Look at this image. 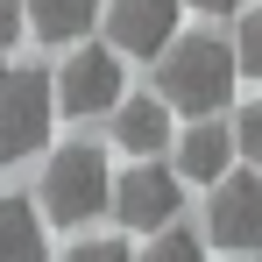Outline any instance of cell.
Returning a JSON list of instances; mask_svg holds the SVG:
<instances>
[{
  "label": "cell",
  "instance_id": "cell-1",
  "mask_svg": "<svg viewBox=\"0 0 262 262\" xmlns=\"http://www.w3.org/2000/svg\"><path fill=\"white\" fill-rule=\"evenodd\" d=\"M234 50L220 43V36H177L163 50V71H156V85L170 99L177 114H220L227 106V92H234Z\"/></svg>",
  "mask_w": 262,
  "mask_h": 262
},
{
  "label": "cell",
  "instance_id": "cell-2",
  "mask_svg": "<svg viewBox=\"0 0 262 262\" xmlns=\"http://www.w3.org/2000/svg\"><path fill=\"white\" fill-rule=\"evenodd\" d=\"M114 206V177H106V149L92 142H64L43 163V213L57 227H78V220L106 213Z\"/></svg>",
  "mask_w": 262,
  "mask_h": 262
},
{
  "label": "cell",
  "instance_id": "cell-3",
  "mask_svg": "<svg viewBox=\"0 0 262 262\" xmlns=\"http://www.w3.org/2000/svg\"><path fill=\"white\" fill-rule=\"evenodd\" d=\"M50 114H57V78L36 64H7L0 71V163H21L43 149Z\"/></svg>",
  "mask_w": 262,
  "mask_h": 262
},
{
  "label": "cell",
  "instance_id": "cell-4",
  "mask_svg": "<svg viewBox=\"0 0 262 262\" xmlns=\"http://www.w3.org/2000/svg\"><path fill=\"white\" fill-rule=\"evenodd\" d=\"M177 199H184V184H177V170H163V163H135V170H121V184H114V213H121V227H135V234L170 227Z\"/></svg>",
  "mask_w": 262,
  "mask_h": 262
},
{
  "label": "cell",
  "instance_id": "cell-5",
  "mask_svg": "<svg viewBox=\"0 0 262 262\" xmlns=\"http://www.w3.org/2000/svg\"><path fill=\"white\" fill-rule=\"evenodd\" d=\"M57 106L64 114H114L121 106V50H78L57 71Z\"/></svg>",
  "mask_w": 262,
  "mask_h": 262
},
{
  "label": "cell",
  "instance_id": "cell-6",
  "mask_svg": "<svg viewBox=\"0 0 262 262\" xmlns=\"http://www.w3.org/2000/svg\"><path fill=\"white\" fill-rule=\"evenodd\" d=\"M99 21L121 57H163L177 36V0H106Z\"/></svg>",
  "mask_w": 262,
  "mask_h": 262
},
{
  "label": "cell",
  "instance_id": "cell-7",
  "mask_svg": "<svg viewBox=\"0 0 262 262\" xmlns=\"http://www.w3.org/2000/svg\"><path fill=\"white\" fill-rule=\"evenodd\" d=\"M206 220H213V241H220V248H262V170L220 177Z\"/></svg>",
  "mask_w": 262,
  "mask_h": 262
},
{
  "label": "cell",
  "instance_id": "cell-8",
  "mask_svg": "<svg viewBox=\"0 0 262 262\" xmlns=\"http://www.w3.org/2000/svg\"><path fill=\"white\" fill-rule=\"evenodd\" d=\"M234 142H241V135H234V128H213V121L191 128L184 142H177V177H191V184H220L227 163H234Z\"/></svg>",
  "mask_w": 262,
  "mask_h": 262
},
{
  "label": "cell",
  "instance_id": "cell-9",
  "mask_svg": "<svg viewBox=\"0 0 262 262\" xmlns=\"http://www.w3.org/2000/svg\"><path fill=\"white\" fill-rule=\"evenodd\" d=\"M114 142L135 156H156L170 142V99H121L114 106Z\"/></svg>",
  "mask_w": 262,
  "mask_h": 262
},
{
  "label": "cell",
  "instance_id": "cell-10",
  "mask_svg": "<svg viewBox=\"0 0 262 262\" xmlns=\"http://www.w3.org/2000/svg\"><path fill=\"white\" fill-rule=\"evenodd\" d=\"M99 14H106L99 0H29V29H36L43 43H71V36H85Z\"/></svg>",
  "mask_w": 262,
  "mask_h": 262
},
{
  "label": "cell",
  "instance_id": "cell-11",
  "mask_svg": "<svg viewBox=\"0 0 262 262\" xmlns=\"http://www.w3.org/2000/svg\"><path fill=\"white\" fill-rule=\"evenodd\" d=\"M0 262H43V213L29 199H0Z\"/></svg>",
  "mask_w": 262,
  "mask_h": 262
},
{
  "label": "cell",
  "instance_id": "cell-12",
  "mask_svg": "<svg viewBox=\"0 0 262 262\" xmlns=\"http://www.w3.org/2000/svg\"><path fill=\"white\" fill-rule=\"evenodd\" d=\"M142 262H206V248L184 234V227H156V241H149V255Z\"/></svg>",
  "mask_w": 262,
  "mask_h": 262
},
{
  "label": "cell",
  "instance_id": "cell-13",
  "mask_svg": "<svg viewBox=\"0 0 262 262\" xmlns=\"http://www.w3.org/2000/svg\"><path fill=\"white\" fill-rule=\"evenodd\" d=\"M234 57H241V71H248V78H262V7H248V14H241Z\"/></svg>",
  "mask_w": 262,
  "mask_h": 262
},
{
  "label": "cell",
  "instance_id": "cell-14",
  "mask_svg": "<svg viewBox=\"0 0 262 262\" xmlns=\"http://www.w3.org/2000/svg\"><path fill=\"white\" fill-rule=\"evenodd\" d=\"M234 135H241V156H248V163L262 170V99L248 106V114H241V121H234Z\"/></svg>",
  "mask_w": 262,
  "mask_h": 262
},
{
  "label": "cell",
  "instance_id": "cell-15",
  "mask_svg": "<svg viewBox=\"0 0 262 262\" xmlns=\"http://www.w3.org/2000/svg\"><path fill=\"white\" fill-rule=\"evenodd\" d=\"M64 262H128V248H121V241H78Z\"/></svg>",
  "mask_w": 262,
  "mask_h": 262
},
{
  "label": "cell",
  "instance_id": "cell-16",
  "mask_svg": "<svg viewBox=\"0 0 262 262\" xmlns=\"http://www.w3.org/2000/svg\"><path fill=\"white\" fill-rule=\"evenodd\" d=\"M21 14H29V7H14V0H0V50H14V36H21Z\"/></svg>",
  "mask_w": 262,
  "mask_h": 262
},
{
  "label": "cell",
  "instance_id": "cell-17",
  "mask_svg": "<svg viewBox=\"0 0 262 262\" xmlns=\"http://www.w3.org/2000/svg\"><path fill=\"white\" fill-rule=\"evenodd\" d=\"M191 7H206V14H234L241 0H191Z\"/></svg>",
  "mask_w": 262,
  "mask_h": 262
}]
</instances>
